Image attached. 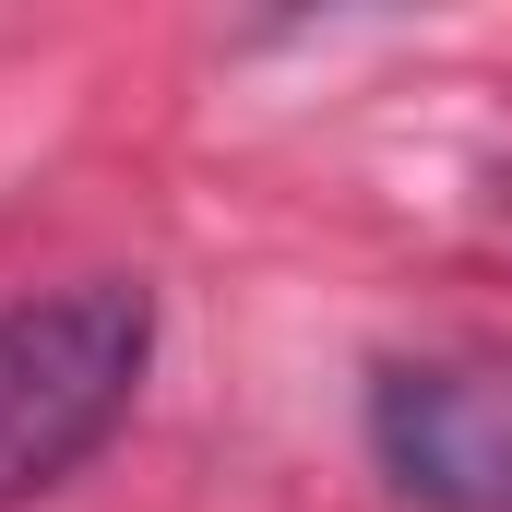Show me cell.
Segmentation results:
<instances>
[{"mask_svg":"<svg viewBox=\"0 0 512 512\" xmlns=\"http://www.w3.org/2000/svg\"><path fill=\"white\" fill-rule=\"evenodd\" d=\"M143 358H155V298L131 274H84L0 310V512L108 453V429L143 393Z\"/></svg>","mask_w":512,"mask_h":512,"instance_id":"obj_1","label":"cell"},{"mask_svg":"<svg viewBox=\"0 0 512 512\" xmlns=\"http://www.w3.org/2000/svg\"><path fill=\"white\" fill-rule=\"evenodd\" d=\"M370 453L417 512H512V358H393Z\"/></svg>","mask_w":512,"mask_h":512,"instance_id":"obj_2","label":"cell"}]
</instances>
